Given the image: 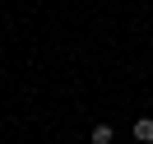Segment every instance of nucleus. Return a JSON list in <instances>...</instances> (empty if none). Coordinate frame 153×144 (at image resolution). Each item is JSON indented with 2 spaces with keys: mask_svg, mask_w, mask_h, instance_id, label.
Instances as JSON below:
<instances>
[{
  "mask_svg": "<svg viewBox=\"0 0 153 144\" xmlns=\"http://www.w3.org/2000/svg\"><path fill=\"white\" fill-rule=\"evenodd\" d=\"M134 140H139V144H153V116H139V121H134Z\"/></svg>",
  "mask_w": 153,
  "mask_h": 144,
  "instance_id": "obj_1",
  "label": "nucleus"
},
{
  "mask_svg": "<svg viewBox=\"0 0 153 144\" xmlns=\"http://www.w3.org/2000/svg\"><path fill=\"white\" fill-rule=\"evenodd\" d=\"M88 140H93V144H111V125H93Z\"/></svg>",
  "mask_w": 153,
  "mask_h": 144,
  "instance_id": "obj_2",
  "label": "nucleus"
}]
</instances>
